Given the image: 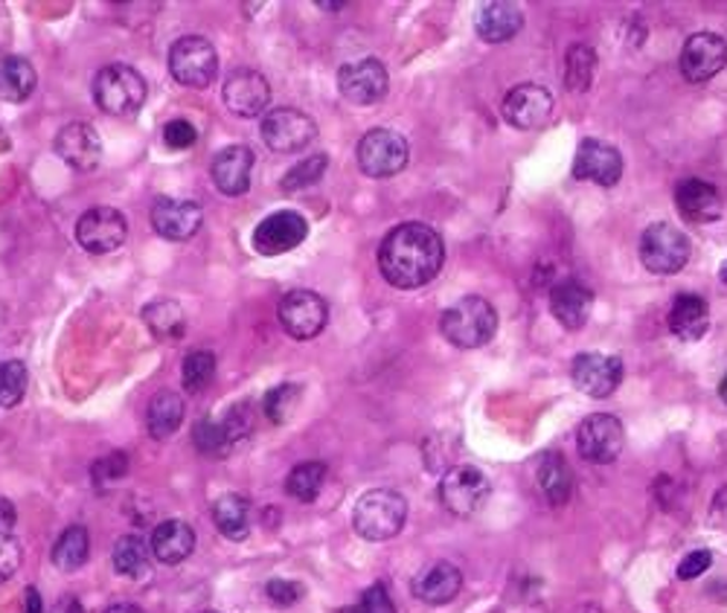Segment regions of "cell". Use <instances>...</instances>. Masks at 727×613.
<instances>
[{"instance_id": "cell-1", "label": "cell", "mask_w": 727, "mask_h": 613, "mask_svg": "<svg viewBox=\"0 0 727 613\" xmlns=\"http://www.w3.org/2000/svg\"><path fill=\"white\" fill-rule=\"evenodd\" d=\"M445 245L434 227L411 221L399 225L384 236L379 247V270L382 277L402 291L422 288L443 270Z\"/></svg>"}, {"instance_id": "cell-2", "label": "cell", "mask_w": 727, "mask_h": 613, "mask_svg": "<svg viewBox=\"0 0 727 613\" xmlns=\"http://www.w3.org/2000/svg\"><path fill=\"white\" fill-rule=\"evenodd\" d=\"M440 332L449 344L458 349H480L487 346L498 332L495 306L483 297H463L454 306L445 308Z\"/></svg>"}, {"instance_id": "cell-3", "label": "cell", "mask_w": 727, "mask_h": 613, "mask_svg": "<svg viewBox=\"0 0 727 613\" xmlns=\"http://www.w3.org/2000/svg\"><path fill=\"white\" fill-rule=\"evenodd\" d=\"M407 521V501L393 488H373L361 494L353 508V526L361 538L391 541Z\"/></svg>"}, {"instance_id": "cell-4", "label": "cell", "mask_w": 727, "mask_h": 613, "mask_svg": "<svg viewBox=\"0 0 727 613\" xmlns=\"http://www.w3.org/2000/svg\"><path fill=\"white\" fill-rule=\"evenodd\" d=\"M94 99L111 117H135L146 102V79L128 65H108L94 79Z\"/></svg>"}, {"instance_id": "cell-5", "label": "cell", "mask_w": 727, "mask_h": 613, "mask_svg": "<svg viewBox=\"0 0 727 613\" xmlns=\"http://www.w3.org/2000/svg\"><path fill=\"white\" fill-rule=\"evenodd\" d=\"M640 263L646 265V270L660 274V277L681 274L690 263V239L684 236L681 227L655 221L640 236Z\"/></svg>"}, {"instance_id": "cell-6", "label": "cell", "mask_w": 727, "mask_h": 613, "mask_svg": "<svg viewBox=\"0 0 727 613\" xmlns=\"http://www.w3.org/2000/svg\"><path fill=\"white\" fill-rule=\"evenodd\" d=\"M169 70L184 88H210L218 73L216 47L202 36L178 38L169 50Z\"/></svg>"}, {"instance_id": "cell-7", "label": "cell", "mask_w": 727, "mask_h": 613, "mask_svg": "<svg viewBox=\"0 0 727 613\" xmlns=\"http://www.w3.org/2000/svg\"><path fill=\"white\" fill-rule=\"evenodd\" d=\"M407 140L393 128H373L358 142V166L370 178H393L407 166Z\"/></svg>"}, {"instance_id": "cell-8", "label": "cell", "mask_w": 727, "mask_h": 613, "mask_svg": "<svg viewBox=\"0 0 727 613\" xmlns=\"http://www.w3.org/2000/svg\"><path fill=\"white\" fill-rule=\"evenodd\" d=\"M492 483L474 465H458L440 479V501L454 517H472L487 506Z\"/></svg>"}, {"instance_id": "cell-9", "label": "cell", "mask_w": 727, "mask_h": 613, "mask_svg": "<svg viewBox=\"0 0 727 613\" xmlns=\"http://www.w3.org/2000/svg\"><path fill=\"white\" fill-rule=\"evenodd\" d=\"M128 239V221L114 207H94L76 225V241L94 256H106L120 250Z\"/></svg>"}, {"instance_id": "cell-10", "label": "cell", "mask_w": 727, "mask_h": 613, "mask_svg": "<svg viewBox=\"0 0 727 613\" xmlns=\"http://www.w3.org/2000/svg\"><path fill=\"white\" fill-rule=\"evenodd\" d=\"M579 454L586 456L588 463L593 465H611L617 456L622 454V445H626V431H622V422L611 413H591L582 425H579L577 434Z\"/></svg>"}, {"instance_id": "cell-11", "label": "cell", "mask_w": 727, "mask_h": 613, "mask_svg": "<svg viewBox=\"0 0 727 613\" xmlns=\"http://www.w3.org/2000/svg\"><path fill=\"white\" fill-rule=\"evenodd\" d=\"M279 323L294 340H312L326 329L330 306H326V299L321 294L297 288V291L285 294L283 303H279Z\"/></svg>"}, {"instance_id": "cell-12", "label": "cell", "mask_w": 727, "mask_h": 613, "mask_svg": "<svg viewBox=\"0 0 727 613\" xmlns=\"http://www.w3.org/2000/svg\"><path fill=\"white\" fill-rule=\"evenodd\" d=\"M678 68L687 82H710L713 76L727 68V41L716 32H696L684 41Z\"/></svg>"}, {"instance_id": "cell-13", "label": "cell", "mask_w": 727, "mask_h": 613, "mask_svg": "<svg viewBox=\"0 0 727 613\" xmlns=\"http://www.w3.org/2000/svg\"><path fill=\"white\" fill-rule=\"evenodd\" d=\"M259 128H263V140L268 142V149L279 151V155L306 149L308 142L317 137L315 120L308 113L297 111V108H274V111L265 113Z\"/></svg>"}, {"instance_id": "cell-14", "label": "cell", "mask_w": 727, "mask_h": 613, "mask_svg": "<svg viewBox=\"0 0 727 613\" xmlns=\"http://www.w3.org/2000/svg\"><path fill=\"white\" fill-rule=\"evenodd\" d=\"M391 79L387 68L379 59H358L350 61L337 70V90L344 93L355 106H375L387 97Z\"/></svg>"}, {"instance_id": "cell-15", "label": "cell", "mask_w": 727, "mask_h": 613, "mask_svg": "<svg viewBox=\"0 0 727 613\" xmlns=\"http://www.w3.org/2000/svg\"><path fill=\"white\" fill-rule=\"evenodd\" d=\"M570 378L579 393L591 398H608L617 393L622 382V360L617 355H602V352H582L570 367Z\"/></svg>"}, {"instance_id": "cell-16", "label": "cell", "mask_w": 727, "mask_h": 613, "mask_svg": "<svg viewBox=\"0 0 727 613\" xmlns=\"http://www.w3.org/2000/svg\"><path fill=\"white\" fill-rule=\"evenodd\" d=\"M308 236V221L297 210H279L263 218L254 230V250L263 256L288 254Z\"/></svg>"}, {"instance_id": "cell-17", "label": "cell", "mask_w": 727, "mask_h": 613, "mask_svg": "<svg viewBox=\"0 0 727 613\" xmlns=\"http://www.w3.org/2000/svg\"><path fill=\"white\" fill-rule=\"evenodd\" d=\"M573 178L577 180H593L600 187H617L622 178V155L597 137L579 142L577 158H573Z\"/></svg>"}, {"instance_id": "cell-18", "label": "cell", "mask_w": 727, "mask_h": 613, "mask_svg": "<svg viewBox=\"0 0 727 613\" xmlns=\"http://www.w3.org/2000/svg\"><path fill=\"white\" fill-rule=\"evenodd\" d=\"M550 113H553V93L541 85H518L503 99V120L521 131L544 126Z\"/></svg>"}, {"instance_id": "cell-19", "label": "cell", "mask_w": 727, "mask_h": 613, "mask_svg": "<svg viewBox=\"0 0 727 613\" xmlns=\"http://www.w3.org/2000/svg\"><path fill=\"white\" fill-rule=\"evenodd\" d=\"M271 102V85L259 70L239 68L227 76L225 106L236 117H259Z\"/></svg>"}, {"instance_id": "cell-20", "label": "cell", "mask_w": 727, "mask_h": 613, "mask_svg": "<svg viewBox=\"0 0 727 613\" xmlns=\"http://www.w3.org/2000/svg\"><path fill=\"white\" fill-rule=\"evenodd\" d=\"M204 212L196 201L180 198H158L151 207V227L169 241H187L202 230Z\"/></svg>"}, {"instance_id": "cell-21", "label": "cell", "mask_w": 727, "mask_h": 613, "mask_svg": "<svg viewBox=\"0 0 727 613\" xmlns=\"http://www.w3.org/2000/svg\"><path fill=\"white\" fill-rule=\"evenodd\" d=\"M56 151L59 158L76 169V172H90L102 160V137L88 122H70L56 137Z\"/></svg>"}, {"instance_id": "cell-22", "label": "cell", "mask_w": 727, "mask_h": 613, "mask_svg": "<svg viewBox=\"0 0 727 613\" xmlns=\"http://www.w3.org/2000/svg\"><path fill=\"white\" fill-rule=\"evenodd\" d=\"M254 151L248 146H227L216 155L213 160V184L225 195L236 198V195H245L250 189V175H254Z\"/></svg>"}, {"instance_id": "cell-23", "label": "cell", "mask_w": 727, "mask_h": 613, "mask_svg": "<svg viewBox=\"0 0 727 613\" xmlns=\"http://www.w3.org/2000/svg\"><path fill=\"white\" fill-rule=\"evenodd\" d=\"M593 291L579 279H562L550 288V312L564 329H582L591 317Z\"/></svg>"}, {"instance_id": "cell-24", "label": "cell", "mask_w": 727, "mask_h": 613, "mask_svg": "<svg viewBox=\"0 0 727 613\" xmlns=\"http://www.w3.org/2000/svg\"><path fill=\"white\" fill-rule=\"evenodd\" d=\"M675 207H678V212L687 221L710 225V221H719L721 218V195L707 180L690 178L678 184V189H675Z\"/></svg>"}, {"instance_id": "cell-25", "label": "cell", "mask_w": 727, "mask_h": 613, "mask_svg": "<svg viewBox=\"0 0 727 613\" xmlns=\"http://www.w3.org/2000/svg\"><path fill=\"white\" fill-rule=\"evenodd\" d=\"M411 591L425 605H449L463 591V573L451 561H436L413 579Z\"/></svg>"}, {"instance_id": "cell-26", "label": "cell", "mask_w": 727, "mask_h": 613, "mask_svg": "<svg viewBox=\"0 0 727 613\" xmlns=\"http://www.w3.org/2000/svg\"><path fill=\"white\" fill-rule=\"evenodd\" d=\"M524 27V12L518 3L510 0H495V3H483L478 12V36L489 45H503L510 38L518 36V30Z\"/></svg>"}, {"instance_id": "cell-27", "label": "cell", "mask_w": 727, "mask_h": 613, "mask_svg": "<svg viewBox=\"0 0 727 613\" xmlns=\"http://www.w3.org/2000/svg\"><path fill=\"white\" fill-rule=\"evenodd\" d=\"M149 550L160 564H180V561L189 558V553L196 550V532H193L189 524L178 521V517H169V521H164L160 526H155Z\"/></svg>"}, {"instance_id": "cell-28", "label": "cell", "mask_w": 727, "mask_h": 613, "mask_svg": "<svg viewBox=\"0 0 727 613\" xmlns=\"http://www.w3.org/2000/svg\"><path fill=\"white\" fill-rule=\"evenodd\" d=\"M536 483H539V492L544 494L550 506L568 503L573 494V472H570L568 459L559 451L541 454L536 463Z\"/></svg>"}, {"instance_id": "cell-29", "label": "cell", "mask_w": 727, "mask_h": 613, "mask_svg": "<svg viewBox=\"0 0 727 613\" xmlns=\"http://www.w3.org/2000/svg\"><path fill=\"white\" fill-rule=\"evenodd\" d=\"M667 323L675 337H681V340H701L707 335V329H710V308H707L705 297L681 294V297H675Z\"/></svg>"}, {"instance_id": "cell-30", "label": "cell", "mask_w": 727, "mask_h": 613, "mask_svg": "<svg viewBox=\"0 0 727 613\" xmlns=\"http://www.w3.org/2000/svg\"><path fill=\"white\" fill-rule=\"evenodd\" d=\"M213 524L230 541H245L254 526V506L242 494H222L213 503Z\"/></svg>"}, {"instance_id": "cell-31", "label": "cell", "mask_w": 727, "mask_h": 613, "mask_svg": "<svg viewBox=\"0 0 727 613\" xmlns=\"http://www.w3.org/2000/svg\"><path fill=\"white\" fill-rule=\"evenodd\" d=\"M36 68L21 56H0V99L23 102L36 90Z\"/></svg>"}, {"instance_id": "cell-32", "label": "cell", "mask_w": 727, "mask_h": 613, "mask_svg": "<svg viewBox=\"0 0 727 613\" xmlns=\"http://www.w3.org/2000/svg\"><path fill=\"white\" fill-rule=\"evenodd\" d=\"M184 398L173 389H164L158 396L151 398L149 411H146V425H149V434L155 439H169L173 434H178L180 422H184Z\"/></svg>"}, {"instance_id": "cell-33", "label": "cell", "mask_w": 727, "mask_h": 613, "mask_svg": "<svg viewBox=\"0 0 727 613\" xmlns=\"http://www.w3.org/2000/svg\"><path fill=\"white\" fill-rule=\"evenodd\" d=\"M90 555V535L85 526H68L61 532L53 546V564L65 573H73L88 561Z\"/></svg>"}, {"instance_id": "cell-34", "label": "cell", "mask_w": 727, "mask_h": 613, "mask_svg": "<svg viewBox=\"0 0 727 613\" xmlns=\"http://www.w3.org/2000/svg\"><path fill=\"white\" fill-rule=\"evenodd\" d=\"M149 544L140 538V535H122L117 544H114L111 564L114 570L126 579H140L149 567Z\"/></svg>"}, {"instance_id": "cell-35", "label": "cell", "mask_w": 727, "mask_h": 613, "mask_svg": "<svg viewBox=\"0 0 727 613\" xmlns=\"http://www.w3.org/2000/svg\"><path fill=\"white\" fill-rule=\"evenodd\" d=\"M143 320L158 337H180L187 329L184 320V308L175 299H155L143 308Z\"/></svg>"}, {"instance_id": "cell-36", "label": "cell", "mask_w": 727, "mask_h": 613, "mask_svg": "<svg viewBox=\"0 0 727 613\" xmlns=\"http://www.w3.org/2000/svg\"><path fill=\"white\" fill-rule=\"evenodd\" d=\"M323 483H326V465L312 459V463L294 465L288 479H285V492L292 494L294 501L312 503L321 494Z\"/></svg>"}, {"instance_id": "cell-37", "label": "cell", "mask_w": 727, "mask_h": 613, "mask_svg": "<svg viewBox=\"0 0 727 613\" xmlns=\"http://www.w3.org/2000/svg\"><path fill=\"white\" fill-rule=\"evenodd\" d=\"M593 70H597V53H593V47H570L568 56H564V82H568V88L577 90V93L591 88Z\"/></svg>"}, {"instance_id": "cell-38", "label": "cell", "mask_w": 727, "mask_h": 613, "mask_svg": "<svg viewBox=\"0 0 727 613\" xmlns=\"http://www.w3.org/2000/svg\"><path fill=\"white\" fill-rule=\"evenodd\" d=\"M180 375H184V389L198 396L204 389L210 387L213 378H216V355L207 349L189 352L184 358V367H180Z\"/></svg>"}, {"instance_id": "cell-39", "label": "cell", "mask_w": 727, "mask_h": 613, "mask_svg": "<svg viewBox=\"0 0 727 613\" xmlns=\"http://www.w3.org/2000/svg\"><path fill=\"white\" fill-rule=\"evenodd\" d=\"M303 398V387L301 384H279L265 396V416H268L274 425H285V422L292 419L294 411H297V404Z\"/></svg>"}, {"instance_id": "cell-40", "label": "cell", "mask_w": 727, "mask_h": 613, "mask_svg": "<svg viewBox=\"0 0 727 613\" xmlns=\"http://www.w3.org/2000/svg\"><path fill=\"white\" fill-rule=\"evenodd\" d=\"M27 382H30V373L23 367L21 360H3L0 364V407H18L27 393Z\"/></svg>"}, {"instance_id": "cell-41", "label": "cell", "mask_w": 727, "mask_h": 613, "mask_svg": "<svg viewBox=\"0 0 727 613\" xmlns=\"http://www.w3.org/2000/svg\"><path fill=\"white\" fill-rule=\"evenodd\" d=\"M193 442H196V448L202 451L204 456H213V459H222V456H227L233 451V445L227 442L225 427L213 419L196 422V427H193Z\"/></svg>"}, {"instance_id": "cell-42", "label": "cell", "mask_w": 727, "mask_h": 613, "mask_svg": "<svg viewBox=\"0 0 727 613\" xmlns=\"http://www.w3.org/2000/svg\"><path fill=\"white\" fill-rule=\"evenodd\" d=\"M326 166H330V158H326V155H312V158H306L303 164L294 166L292 172L285 175L283 189L285 192H297V189L312 187V184H317V180L323 178Z\"/></svg>"}, {"instance_id": "cell-43", "label": "cell", "mask_w": 727, "mask_h": 613, "mask_svg": "<svg viewBox=\"0 0 727 613\" xmlns=\"http://www.w3.org/2000/svg\"><path fill=\"white\" fill-rule=\"evenodd\" d=\"M222 427H225L227 442H230V445H239V442L248 439V436L254 434V413H250L248 404L242 402L236 411L227 413V419Z\"/></svg>"}, {"instance_id": "cell-44", "label": "cell", "mask_w": 727, "mask_h": 613, "mask_svg": "<svg viewBox=\"0 0 727 613\" xmlns=\"http://www.w3.org/2000/svg\"><path fill=\"white\" fill-rule=\"evenodd\" d=\"M23 550L16 535H0V584L9 582L21 567Z\"/></svg>"}, {"instance_id": "cell-45", "label": "cell", "mask_w": 727, "mask_h": 613, "mask_svg": "<svg viewBox=\"0 0 727 613\" xmlns=\"http://www.w3.org/2000/svg\"><path fill=\"white\" fill-rule=\"evenodd\" d=\"M196 140H198V131L189 120H169L164 126V142L169 146V149L184 151V149H189V146H193Z\"/></svg>"}, {"instance_id": "cell-46", "label": "cell", "mask_w": 727, "mask_h": 613, "mask_svg": "<svg viewBox=\"0 0 727 613\" xmlns=\"http://www.w3.org/2000/svg\"><path fill=\"white\" fill-rule=\"evenodd\" d=\"M355 611L358 613H396V605H393V599H391V593H387V587L379 582L364 591V596H361V602L355 605Z\"/></svg>"}, {"instance_id": "cell-47", "label": "cell", "mask_w": 727, "mask_h": 613, "mask_svg": "<svg viewBox=\"0 0 727 613\" xmlns=\"http://www.w3.org/2000/svg\"><path fill=\"white\" fill-rule=\"evenodd\" d=\"M268 599L279 607H292L294 602L303 599V584L301 582H288V579H271L268 587H265Z\"/></svg>"}, {"instance_id": "cell-48", "label": "cell", "mask_w": 727, "mask_h": 613, "mask_svg": "<svg viewBox=\"0 0 727 613\" xmlns=\"http://www.w3.org/2000/svg\"><path fill=\"white\" fill-rule=\"evenodd\" d=\"M713 564V555L710 550H692L687 558L678 564V579H684V582H692V579L705 576L707 570H710Z\"/></svg>"}, {"instance_id": "cell-49", "label": "cell", "mask_w": 727, "mask_h": 613, "mask_svg": "<svg viewBox=\"0 0 727 613\" xmlns=\"http://www.w3.org/2000/svg\"><path fill=\"white\" fill-rule=\"evenodd\" d=\"M126 472H128L126 454L117 451V454L106 456V459H99V463L94 465V479H120Z\"/></svg>"}, {"instance_id": "cell-50", "label": "cell", "mask_w": 727, "mask_h": 613, "mask_svg": "<svg viewBox=\"0 0 727 613\" xmlns=\"http://www.w3.org/2000/svg\"><path fill=\"white\" fill-rule=\"evenodd\" d=\"M16 521H18L16 506H12L7 497H0V535H12V532H16Z\"/></svg>"}, {"instance_id": "cell-51", "label": "cell", "mask_w": 727, "mask_h": 613, "mask_svg": "<svg viewBox=\"0 0 727 613\" xmlns=\"http://www.w3.org/2000/svg\"><path fill=\"white\" fill-rule=\"evenodd\" d=\"M50 613H85V611H82V605H79V599L68 596V599H59Z\"/></svg>"}, {"instance_id": "cell-52", "label": "cell", "mask_w": 727, "mask_h": 613, "mask_svg": "<svg viewBox=\"0 0 727 613\" xmlns=\"http://www.w3.org/2000/svg\"><path fill=\"white\" fill-rule=\"evenodd\" d=\"M27 613H45V605H41V596H38L36 587H27Z\"/></svg>"}, {"instance_id": "cell-53", "label": "cell", "mask_w": 727, "mask_h": 613, "mask_svg": "<svg viewBox=\"0 0 727 613\" xmlns=\"http://www.w3.org/2000/svg\"><path fill=\"white\" fill-rule=\"evenodd\" d=\"M106 613H143V611H140V607H137V605H128V602H122V605L108 607Z\"/></svg>"}, {"instance_id": "cell-54", "label": "cell", "mask_w": 727, "mask_h": 613, "mask_svg": "<svg viewBox=\"0 0 727 613\" xmlns=\"http://www.w3.org/2000/svg\"><path fill=\"white\" fill-rule=\"evenodd\" d=\"M719 396H721V402L727 404V375L721 378V384H719Z\"/></svg>"}, {"instance_id": "cell-55", "label": "cell", "mask_w": 727, "mask_h": 613, "mask_svg": "<svg viewBox=\"0 0 727 613\" xmlns=\"http://www.w3.org/2000/svg\"><path fill=\"white\" fill-rule=\"evenodd\" d=\"M719 279H721V283H725V285H727V259H725V263H721V270H719Z\"/></svg>"}, {"instance_id": "cell-56", "label": "cell", "mask_w": 727, "mask_h": 613, "mask_svg": "<svg viewBox=\"0 0 727 613\" xmlns=\"http://www.w3.org/2000/svg\"><path fill=\"white\" fill-rule=\"evenodd\" d=\"M207 613H216V611H207Z\"/></svg>"}]
</instances>
